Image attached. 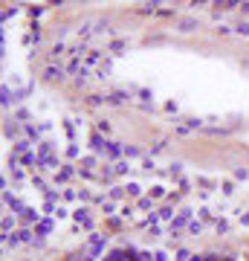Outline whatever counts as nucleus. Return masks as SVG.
Returning <instances> with one entry per match:
<instances>
[{
	"label": "nucleus",
	"mask_w": 249,
	"mask_h": 261,
	"mask_svg": "<svg viewBox=\"0 0 249 261\" xmlns=\"http://www.w3.org/2000/svg\"><path fill=\"white\" fill-rule=\"evenodd\" d=\"M125 99H131V96H128V93H110V96H107L104 102H110V104H122Z\"/></svg>",
	"instance_id": "obj_15"
},
{
	"label": "nucleus",
	"mask_w": 249,
	"mask_h": 261,
	"mask_svg": "<svg viewBox=\"0 0 249 261\" xmlns=\"http://www.w3.org/2000/svg\"><path fill=\"white\" fill-rule=\"evenodd\" d=\"M139 209H151V200H148V197H139Z\"/></svg>",
	"instance_id": "obj_33"
},
{
	"label": "nucleus",
	"mask_w": 249,
	"mask_h": 261,
	"mask_svg": "<svg viewBox=\"0 0 249 261\" xmlns=\"http://www.w3.org/2000/svg\"><path fill=\"white\" fill-rule=\"evenodd\" d=\"M67 215H70V212H67L64 206H58V209H55V218H58V221H61V218H67Z\"/></svg>",
	"instance_id": "obj_31"
},
{
	"label": "nucleus",
	"mask_w": 249,
	"mask_h": 261,
	"mask_svg": "<svg viewBox=\"0 0 249 261\" xmlns=\"http://www.w3.org/2000/svg\"><path fill=\"white\" fill-rule=\"evenodd\" d=\"M188 229H191V232H194V235H197L200 229H203V224H200V221H191V224H188Z\"/></svg>",
	"instance_id": "obj_28"
},
{
	"label": "nucleus",
	"mask_w": 249,
	"mask_h": 261,
	"mask_svg": "<svg viewBox=\"0 0 249 261\" xmlns=\"http://www.w3.org/2000/svg\"><path fill=\"white\" fill-rule=\"evenodd\" d=\"M73 218H76V221H79V224L84 226V229H93V221H90V212H87V209H76V212H73Z\"/></svg>",
	"instance_id": "obj_5"
},
{
	"label": "nucleus",
	"mask_w": 249,
	"mask_h": 261,
	"mask_svg": "<svg viewBox=\"0 0 249 261\" xmlns=\"http://www.w3.org/2000/svg\"><path fill=\"white\" fill-rule=\"evenodd\" d=\"M107 145H110V142L101 137V134H90V148H93V151H107Z\"/></svg>",
	"instance_id": "obj_7"
},
{
	"label": "nucleus",
	"mask_w": 249,
	"mask_h": 261,
	"mask_svg": "<svg viewBox=\"0 0 249 261\" xmlns=\"http://www.w3.org/2000/svg\"><path fill=\"white\" fill-rule=\"evenodd\" d=\"M70 174H73V166H64V172L55 177V183H67V180H70Z\"/></svg>",
	"instance_id": "obj_17"
},
{
	"label": "nucleus",
	"mask_w": 249,
	"mask_h": 261,
	"mask_svg": "<svg viewBox=\"0 0 249 261\" xmlns=\"http://www.w3.org/2000/svg\"><path fill=\"white\" fill-rule=\"evenodd\" d=\"M151 194H154V197H163V194H166V189H163V186H154V189H151Z\"/></svg>",
	"instance_id": "obj_29"
},
{
	"label": "nucleus",
	"mask_w": 249,
	"mask_h": 261,
	"mask_svg": "<svg viewBox=\"0 0 249 261\" xmlns=\"http://www.w3.org/2000/svg\"><path fill=\"white\" fill-rule=\"evenodd\" d=\"M0 96H3V99H0V102H3V107H9V104L17 102V93H12L6 85H3V90H0Z\"/></svg>",
	"instance_id": "obj_9"
},
{
	"label": "nucleus",
	"mask_w": 249,
	"mask_h": 261,
	"mask_svg": "<svg viewBox=\"0 0 249 261\" xmlns=\"http://www.w3.org/2000/svg\"><path fill=\"white\" fill-rule=\"evenodd\" d=\"M29 148H32V142H29V139H17L12 154H29Z\"/></svg>",
	"instance_id": "obj_12"
},
{
	"label": "nucleus",
	"mask_w": 249,
	"mask_h": 261,
	"mask_svg": "<svg viewBox=\"0 0 249 261\" xmlns=\"http://www.w3.org/2000/svg\"><path fill=\"white\" fill-rule=\"evenodd\" d=\"M38 160H41V157L35 154V151H29V154L20 157V166H26V169H29V166H38Z\"/></svg>",
	"instance_id": "obj_13"
},
{
	"label": "nucleus",
	"mask_w": 249,
	"mask_h": 261,
	"mask_svg": "<svg viewBox=\"0 0 249 261\" xmlns=\"http://www.w3.org/2000/svg\"><path fill=\"white\" fill-rule=\"evenodd\" d=\"M104 247H107V238H101V235H90V247H87V259L96 261L104 253Z\"/></svg>",
	"instance_id": "obj_1"
},
{
	"label": "nucleus",
	"mask_w": 249,
	"mask_h": 261,
	"mask_svg": "<svg viewBox=\"0 0 249 261\" xmlns=\"http://www.w3.org/2000/svg\"><path fill=\"white\" fill-rule=\"evenodd\" d=\"M116 174H131V163H128V160L116 163Z\"/></svg>",
	"instance_id": "obj_19"
},
{
	"label": "nucleus",
	"mask_w": 249,
	"mask_h": 261,
	"mask_svg": "<svg viewBox=\"0 0 249 261\" xmlns=\"http://www.w3.org/2000/svg\"><path fill=\"white\" fill-rule=\"evenodd\" d=\"M12 177H15V183H20V180H23V172H20V169H15V172H12Z\"/></svg>",
	"instance_id": "obj_35"
},
{
	"label": "nucleus",
	"mask_w": 249,
	"mask_h": 261,
	"mask_svg": "<svg viewBox=\"0 0 249 261\" xmlns=\"http://www.w3.org/2000/svg\"><path fill=\"white\" fill-rule=\"evenodd\" d=\"M99 58H101V55H99V50H90V52H87V67H90V64H96Z\"/></svg>",
	"instance_id": "obj_23"
},
{
	"label": "nucleus",
	"mask_w": 249,
	"mask_h": 261,
	"mask_svg": "<svg viewBox=\"0 0 249 261\" xmlns=\"http://www.w3.org/2000/svg\"><path fill=\"white\" fill-rule=\"evenodd\" d=\"M235 32H238V35H249V23H247V20H241V23H238V29H235Z\"/></svg>",
	"instance_id": "obj_26"
},
{
	"label": "nucleus",
	"mask_w": 249,
	"mask_h": 261,
	"mask_svg": "<svg viewBox=\"0 0 249 261\" xmlns=\"http://www.w3.org/2000/svg\"><path fill=\"white\" fill-rule=\"evenodd\" d=\"M185 224H191V209H180V212H177V218L171 221V232L177 235V229H183Z\"/></svg>",
	"instance_id": "obj_2"
},
{
	"label": "nucleus",
	"mask_w": 249,
	"mask_h": 261,
	"mask_svg": "<svg viewBox=\"0 0 249 261\" xmlns=\"http://www.w3.org/2000/svg\"><path fill=\"white\" fill-rule=\"evenodd\" d=\"M247 177H249L247 169H238V172H235V180H247Z\"/></svg>",
	"instance_id": "obj_27"
},
{
	"label": "nucleus",
	"mask_w": 249,
	"mask_h": 261,
	"mask_svg": "<svg viewBox=\"0 0 249 261\" xmlns=\"http://www.w3.org/2000/svg\"><path fill=\"white\" fill-rule=\"evenodd\" d=\"M125 191H128V194H133V197H139V194H142V189H139L136 183H128V186H125Z\"/></svg>",
	"instance_id": "obj_22"
},
{
	"label": "nucleus",
	"mask_w": 249,
	"mask_h": 261,
	"mask_svg": "<svg viewBox=\"0 0 249 261\" xmlns=\"http://www.w3.org/2000/svg\"><path fill=\"white\" fill-rule=\"evenodd\" d=\"M96 79H101V82H104V79H110V67L104 64V67H101L99 73H96Z\"/></svg>",
	"instance_id": "obj_25"
},
{
	"label": "nucleus",
	"mask_w": 249,
	"mask_h": 261,
	"mask_svg": "<svg viewBox=\"0 0 249 261\" xmlns=\"http://www.w3.org/2000/svg\"><path fill=\"white\" fill-rule=\"evenodd\" d=\"M154 261H166V253H157V256H154Z\"/></svg>",
	"instance_id": "obj_37"
},
{
	"label": "nucleus",
	"mask_w": 249,
	"mask_h": 261,
	"mask_svg": "<svg viewBox=\"0 0 249 261\" xmlns=\"http://www.w3.org/2000/svg\"><path fill=\"white\" fill-rule=\"evenodd\" d=\"M15 15H17V9L12 6V9H6V12H3V20H9V17H15Z\"/></svg>",
	"instance_id": "obj_32"
},
{
	"label": "nucleus",
	"mask_w": 249,
	"mask_h": 261,
	"mask_svg": "<svg viewBox=\"0 0 249 261\" xmlns=\"http://www.w3.org/2000/svg\"><path fill=\"white\" fill-rule=\"evenodd\" d=\"M133 261H151V253H139V256H136Z\"/></svg>",
	"instance_id": "obj_36"
},
{
	"label": "nucleus",
	"mask_w": 249,
	"mask_h": 261,
	"mask_svg": "<svg viewBox=\"0 0 249 261\" xmlns=\"http://www.w3.org/2000/svg\"><path fill=\"white\" fill-rule=\"evenodd\" d=\"M64 76H67V67H61V64H58V67H47L44 70V79H47V82H61Z\"/></svg>",
	"instance_id": "obj_3"
},
{
	"label": "nucleus",
	"mask_w": 249,
	"mask_h": 261,
	"mask_svg": "<svg viewBox=\"0 0 249 261\" xmlns=\"http://www.w3.org/2000/svg\"><path fill=\"white\" fill-rule=\"evenodd\" d=\"M15 229V215H3V235H12Z\"/></svg>",
	"instance_id": "obj_14"
},
{
	"label": "nucleus",
	"mask_w": 249,
	"mask_h": 261,
	"mask_svg": "<svg viewBox=\"0 0 249 261\" xmlns=\"http://www.w3.org/2000/svg\"><path fill=\"white\" fill-rule=\"evenodd\" d=\"M32 235H35V229H20V232H15L17 241H35Z\"/></svg>",
	"instance_id": "obj_16"
},
{
	"label": "nucleus",
	"mask_w": 249,
	"mask_h": 261,
	"mask_svg": "<svg viewBox=\"0 0 249 261\" xmlns=\"http://www.w3.org/2000/svg\"><path fill=\"white\" fill-rule=\"evenodd\" d=\"M194 29H197L194 20H183V23H180V32H194Z\"/></svg>",
	"instance_id": "obj_20"
},
{
	"label": "nucleus",
	"mask_w": 249,
	"mask_h": 261,
	"mask_svg": "<svg viewBox=\"0 0 249 261\" xmlns=\"http://www.w3.org/2000/svg\"><path fill=\"white\" fill-rule=\"evenodd\" d=\"M188 261H206V256H191Z\"/></svg>",
	"instance_id": "obj_38"
},
{
	"label": "nucleus",
	"mask_w": 249,
	"mask_h": 261,
	"mask_svg": "<svg viewBox=\"0 0 249 261\" xmlns=\"http://www.w3.org/2000/svg\"><path fill=\"white\" fill-rule=\"evenodd\" d=\"M107 157H110V160L125 157V145H122V142H110V145H107Z\"/></svg>",
	"instance_id": "obj_8"
},
{
	"label": "nucleus",
	"mask_w": 249,
	"mask_h": 261,
	"mask_svg": "<svg viewBox=\"0 0 249 261\" xmlns=\"http://www.w3.org/2000/svg\"><path fill=\"white\" fill-rule=\"evenodd\" d=\"M23 221H26V224H35V226H38L44 218L38 215V209H26V212H23Z\"/></svg>",
	"instance_id": "obj_11"
},
{
	"label": "nucleus",
	"mask_w": 249,
	"mask_h": 261,
	"mask_svg": "<svg viewBox=\"0 0 249 261\" xmlns=\"http://www.w3.org/2000/svg\"><path fill=\"white\" fill-rule=\"evenodd\" d=\"M220 261H235V259H229V256H226V259H220Z\"/></svg>",
	"instance_id": "obj_40"
},
{
	"label": "nucleus",
	"mask_w": 249,
	"mask_h": 261,
	"mask_svg": "<svg viewBox=\"0 0 249 261\" xmlns=\"http://www.w3.org/2000/svg\"><path fill=\"white\" fill-rule=\"evenodd\" d=\"M125 157L133 160V157H142V151H139V148H133V145H125Z\"/></svg>",
	"instance_id": "obj_21"
},
{
	"label": "nucleus",
	"mask_w": 249,
	"mask_h": 261,
	"mask_svg": "<svg viewBox=\"0 0 249 261\" xmlns=\"http://www.w3.org/2000/svg\"><path fill=\"white\" fill-rule=\"evenodd\" d=\"M241 224L249 226V209H247V212H241Z\"/></svg>",
	"instance_id": "obj_34"
},
{
	"label": "nucleus",
	"mask_w": 249,
	"mask_h": 261,
	"mask_svg": "<svg viewBox=\"0 0 249 261\" xmlns=\"http://www.w3.org/2000/svg\"><path fill=\"white\" fill-rule=\"evenodd\" d=\"M160 218H163V221H174V209L163 206V209H160Z\"/></svg>",
	"instance_id": "obj_18"
},
{
	"label": "nucleus",
	"mask_w": 249,
	"mask_h": 261,
	"mask_svg": "<svg viewBox=\"0 0 249 261\" xmlns=\"http://www.w3.org/2000/svg\"><path fill=\"white\" fill-rule=\"evenodd\" d=\"M50 232H52V218H44L41 224L35 226V238H38V241H41V238H47Z\"/></svg>",
	"instance_id": "obj_4"
},
{
	"label": "nucleus",
	"mask_w": 249,
	"mask_h": 261,
	"mask_svg": "<svg viewBox=\"0 0 249 261\" xmlns=\"http://www.w3.org/2000/svg\"><path fill=\"white\" fill-rule=\"evenodd\" d=\"M23 134H26L29 142H38V139H41V128H35V125H23Z\"/></svg>",
	"instance_id": "obj_10"
},
{
	"label": "nucleus",
	"mask_w": 249,
	"mask_h": 261,
	"mask_svg": "<svg viewBox=\"0 0 249 261\" xmlns=\"http://www.w3.org/2000/svg\"><path fill=\"white\" fill-rule=\"evenodd\" d=\"M61 197H64V200H76V197H79V194H76V191H73V189H67L64 194H61Z\"/></svg>",
	"instance_id": "obj_30"
},
{
	"label": "nucleus",
	"mask_w": 249,
	"mask_h": 261,
	"mask_svg": "<svg viewBox=\"0 0 249 261\" xmlns=\"http://www.w3.org/2000/svg\"><path fill=\"white\" fill-rule=\"evenodd\" d=\"M67 261H82V256H70Z\"/></svg>",
	"instance_id": "obj_39"
},
{
	"label": "nucleus",
	"mask_w": 249,
	"mask_h": 261,
	"mask_svg": "<svg viewBox=\"0 0 249 261\" xmlns=\"http://www.w3.org/2000/svg\"><path fill=\"white\" fill-rule=\"evenodd\" d=\"M96 134H110V125H107V119H101L99 125H96Z\"/></svg>",
	"instance_id": "obj_24"
},
{
	"label": "nucleus",
	"mask_w": 249,
	"mask_h": 261,
	"mask_svg": "<svg viewBox=\"0 0 249 261\" xmlns=\"http://www.w3.org/2000/svg\"><path fill=\"white\" fill-rule=\"evenodd\" d=\"M3 200H6V206H12V212H17V215H23V212L29 209V206H23L20 200H15V197H12L9 191H3Z\"/></svg>",
	"instance_id": "obj_6"
}]
</instances>
